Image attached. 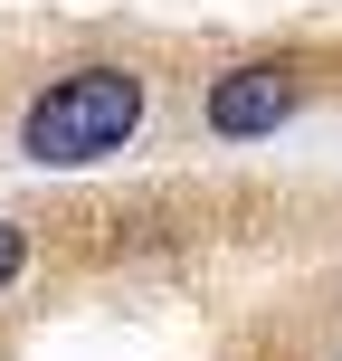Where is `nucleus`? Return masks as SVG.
Segmentation results:
<instances>
[{
    "instance_id": "f257e3e1",
    "label": "nucleus",
    "mask_w": 342,
    "mask_h": 361,
    "mask_svg": "<svg viewBox=\"0 0 342 361\" xmlns=\"http://www.w3.org/2000/svg\"><path fill=\"white\" fill-rule=\"evenodd\" d=\"M143 114H152V76L114 67V57H86V67L48 76V86L29 95L19 152H29L38 171H95V162H114V152L143 133Z\"/></svg>"
},
{
    "instance_id": "f03ea898",
    "label": "nucleus",
    "mask_w": 342,
    "mask_h": 361,
    "mask_svg": "<svg viewBox=\"0 0 342 361\" xmlns=\"http://www.w3.org/2000/svg\"><path fill=\"white\" fill-rule=\"evenodd\" d=\"M295 95H305V76L286 67V57H248V67L209 76V95H200V114H209L219 143H257V133H276L295 114Z\"/></svg>"
},
{
    "instance_id": "7ed1b4c3",
    "label": "nucleus",
    "mask_w": 342,
    "mask_h": 361,
    "mask_svg": "<svg viewBox=\"0 0 342 361\" xmlns=\"http://www.w3.org/2000/svg\"><path fill=\"white\" fill-rule=\"evenodd\" d=\"M19 267H29V228H19V219H0V295L19 286Z\"/></svg>"
}]
</instances>
